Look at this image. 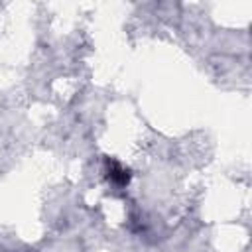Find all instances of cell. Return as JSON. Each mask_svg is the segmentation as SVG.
<instances>
[{"label": "cell", "mask_w": 252, "mask_h": 252, "mask_svg": "<svg viewBox=\"0 0 252 252\" xmlns=\"http://www.w3.org/2000/svg\"><path fill=\"white\" fill-rule=\"evenodd\" d=\"M110 179L118 185H126L128 183V171L124 167H120L118 163H110Z\"/></svg>", "instance_id": "6da1fadb"}]
</instances>
